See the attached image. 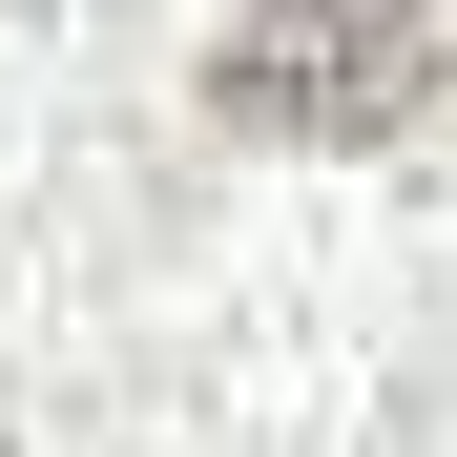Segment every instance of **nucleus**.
I'll use <instances>...</instances> for the list:
<instances>
[{"label": "nucleus", "instance_id": "obj_1", "mask_svg": "<svg viewBox=\"0 0 457 457\" xmlns=\"http://www.w3.org/2000/svg\"><path fill=\"white\" fill-rule=\"evenodd\" d=\"M436 84H457V62H436L416 0H270V21L208 42V104L250 145H416Z\"/></svg>", "mask_w": 457, "mask_h": 457}]
</instances>
